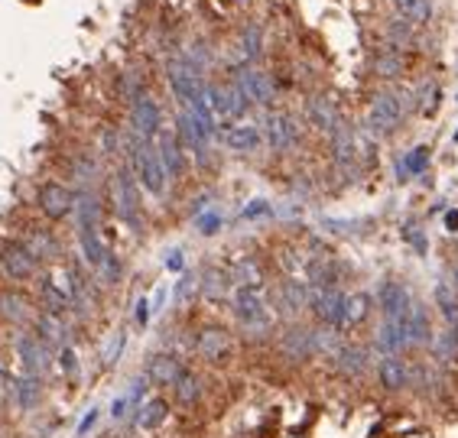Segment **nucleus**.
<instances>
[{
  "label": "nucleus",
  "mask_w": 458,
  "mask_h": 438,
  "mask_svg": "<svg viewBox=\"0 0 458 438\" xmlns=\"http://www.w3.org/2000/svg\"><path fill=\"white\" fill-rule=\"evenodd\" d=\"M134 169H136V182H140L150 195L166 192V169H163L160 156H156V146H153L150 140H140V136H136Z\"/></svg>",
  "instance_id": "obj_1"
},
{
  "label": "nucleus",
  "mask_w": 458,
  "mask_h": 438,
  "mask_svg": "<svg viewBox=\"0 0 458 438\" xmlns=\"http://www.w3.org/2000/svg\"><path fill=\"white\" fill-rule=\"evenodd\" d=\"M234 315H238V321L247 331L270 328V312H267V302H263L260 289H247V286L234 289Z\"/></svg>",
  "instance_id": "obj_2"
},
{
  "label": "nucleus",
  "mask_w": 458,
  "mask_h": 438,
  "mask_svg": "<svg viewBox=\"0 0 458 438\" xmlns=\"http://www.w3.org/2000/svg\"><path fill=\"white\" fill-rule=\"evenodd\" d=\"M114 208H117V218L124 224L140 231V202H136V186L127 169H120L114 176Z\"/></svg>",
  "instance_id": "obj_3"
},
{
  "label": "nucleus",
  "mask_w": 458,
  "mask_h": 438,
  "mask_svg": "<svg viewBox=\"0 0 458 438\" xmlns=\"http://www.w3.org/2000/svg\"><path fill=\"white\" fill-rule=\"evenodd\" d=\"M39 211L52 221L68 218V214L75 211V192L68 186H62V182H46V186L39 188Z\"/></svg>",
  "instance_id": "obj_4"
},
{
  "label": "nucleus",
  "mask_w": 458,
  "mask_h": 438,
  "mask_svg": "<svg viewBox=\"0 0 458 438\" xmlns=\"http://www.w3.org/2000/svg\"><path fill=\"white\" fill-rule=\"evenodd\" d=\"M170 84H172V91H176V98L186 104V108L196 101L198 91H202V78H198L196 65H189V62H182V59L170 62Z\"/></svg>",
  "instance_id": "obj_5"
},
{
  "label": "nucleus",
  "mask_w": 458,
  "mask_h": 438,
  "mask_svg": "<svg viewBox=\"0 0 458 438\" xmlns=\"http://www.w3.org/2000/svg\"><path fill=\"white\" fill-rule=\"evenodd\" d=\"M309 302H312L315 315L331 325V328H341V305H345V292H338L335 286H315L309 292Z\"/></svg>",
  "instance_id": "obj_6"
},
{
  "label": "nucleus",
  "mask_w": 458,
  "mask_h": 438,
  "mask_svg": "<svg viewBox=\"0 0 458 438\" xmlns=\"http://www.w3.org/2000/svg\"><path fill=\"white\" fill-rule=\"evenodd\" d=\"M400 117H403V108H400V98L390 91H381L371 104V127L377 134H390L397 130Z\"/></svg>",
  "instance_id": "obj_7"
},
{
  "label": "nucleus",
  "mask_w": 458,
  "mask_h": 438,
  "mask_svg": "<svg viewBox=\"0 0 458 438\" xmlns=\"http://www.w3.org/2000/svg\"><path fill=\"white\" fill-rule=\"evenodd\" d=\"M212 134H215V130H208V127H205L189 108L179 114V134L176 136H179V143L186 146V150H192V153H198V156H202L205 146H208V140H212Z\"/></svg>",
  "instance_id": "obj_8"
},
{
  "label": "nucleus",
  "mask_w": 458,
  "mask_h": 438,
  "mask_svg": "<svg viewBox=\"0 0 458 438\" xmlns=\"http://www.w3.org/2000/svg\"><path fill=\"white\" fill-rule=\"evenodd\" d=\"M263 134H267V143H270L273 150H289V146L299 140V127L289 114H267Z\"/></svg>",
  "instance_id": "obj_9"
},
{
  "label": "nucleus",
  "mask_w": 458,
  "mask_h": 438,
  "mask_svg": "<svg viewBox=\"0 0 458 438\" xmlns=\"http://www.w3.org/2000/svg\"><path fill=\"white\" fill-rule=\"evenodd\" d=\"M182 373H186V363L176 354H153L146 363V383L153 387H172Z\"/></svg>",
  "instance_id": "obj_10"
},
{
  "label": "nucleus",
  "mask_w": 458,
  "mask_h": 438,
  "mask_svg": "<svg viewBox=\"0 0 458 438\" xmlns=\"http://www.w3.org/2000/svg\"><path fill=\"white\" fill-rule=\"evenodd\" d=\"M196 351L208 363L228 361V354H231V335L224 328H202V331H198V337H196Z\"/></svg>",
  "instance_id": "obj_11"
},
{
  "label": "nucleus",
  "mask_w": 458,
  "mask_h": 438,
  "mask_svg": "<svg viewBox=\"0 0 458 438\" xmlns=\"http://www.w3.org/2000/svg\"><path fill=\"white\" fill-rule=\"evenodd\" d=\"M377 302H381V312L383 318H403V315L409 312V292L403 283H397V279H387L381 289H377Z\"/></svg>",
  "instance_id": "obj_12"
},
{
  "label": "nucleus",
  "mask_w": 458,
  "mask_h": 438,
  "mask_svg": "<svg viewBox=\"0 0 458 438\" xmlns=\"http://www.w3.org/2000/svg\"><path fill=\"white\" fill-rule=\"evenodd\" d=\"M156 156H160L163 169H166V179H179L182 176V169H186V160H182V143H179V136L170 134V130H163L156 134Z\"/></svg>",
  "instance_id": "obj_13"
},
{
  "label": "nucleus",
  "mask_w": 458,
  "mask_h": 438,
  "mask_svg": "<svg viewBox=\"0 0 458 438\" xmlns=\"http://www.w3.org/2000/svg\"><path fill=\"white\" fill-rule=\"evenodd\" d=\"M17 354H20V361H23L26 373L39 377V373L46 371V363H49V344L39 341L36 335H20L17 337Z\"/></svg>",
  "instance_id": "obj_14"
},
{
  "label": "nucleus",
  "mask_w": 458,
  "mask_h": 438,
  "mask_svg": "<svg viewBox=\"0 0 458 438\" xmlns=\"http://www.w3.org/2000/svg\"><path fill=\"white\" fill-rule=\"evenodd\" d=\"M134 130L140 140H153V136L160 134V108L146 94H140L134 101Z\"/></svg>",
  "instance_id": "obj_15"
},
{
  "label": "nucleus",
  "mask_w": 458,
  "mask_h": 438,
  "mask_svg": "<svg viewBox=\"0 0 458 438\" xmlns=\"http://www.w3.org/2000/svg\"><path fill=\"white\" fill-rule=\"evenodd\" d=\"M0 260H4V270H7L13 279H30L36 273L33 253L26 250L23 244H4V250H0Z\"/></svg>",
  "instance_id": "obj_16"
},
{
  "label": "nucleus",
  "mask_w": 458,
  "mask_h": 438,
  "mask_svg": "<svg viewBox=\"0 0 458 438\" xmlns=\"http://www.w3.org/2000/svg\"><path fill=\"white\" fill-rule=\"evenodd\" d=\"M409 367L400 361L397 354H387L381 363H377V380H381V387L387 393H400L403 387H409Z\"/></svg>",
  "instance_id": "obj_17"
},
{
  "label": "nucleus",
  "mask_w": 458,
  "mask_h": 438,
  "mask_svg": "<svg viewBox=\"0 0 458 438\" xmlns=\"http://www.w3.org/2000/svg\"><path fill=\"white\" fill-rule=\"evenodd\" d=\"M238 88L244 91V98L250 104H270L273 101V82L263 72H254V68H244L238 75Z\"/></svg>",
  "instance_id": "obj_18"
},
{
  "label": "nucleus",
  "mask_w": 458,
  "mask_h": 438,
  "mask_svg": "<svg viewBox=\"0 0 458 438\" xmlns=\"http://www.w3.org/2000/svg\"><path fill=\"white\" fill-rule=\"evenodd\" d=\"M407 318V315H403ZM403 318H383L381 331H377V351L383 357L387 354H400L403 347H407V325Z\"/></svg>",
  "instance_id": "obj_19"
},
{
  "label": "nucleus",
  "mask_w": 458,
  "mask_h": 438,
  "mask_svg": "<svg viewBox=\"0 0 458 438\" xmlns=\"http://www.w3.org/2000/svg\"><path fill=\"white\" fill-rule=\"evenodd\" d=\"M403 325H407V344H429V341H433V325H429L426 305H419V302L409 305Z\"/></svg>",
  "instance_id": "obj_20"
},
{
  "label": "nucleus",
  "mask_w": 458,
  "mask_h": 438,
  "mask_svg": "<svg viewBox=\"0 0 458 438\" xmlns=\"http://www.w3.org/2000/svg\"><path fill=\"white\" fill-rule=\"evenodd\" d=\"M260 130L254 124H234L224 130V146L234 153H254L260 146Z\"/></svg>",
  "instance_id": "obj_21"
},
{
  "label": "nucleus",
  "mask_w": 458,
  "mask_h": 438,
  "mask_svg": "<svg viewBox=\"0 0 458 438\" xmlns=\"http://www.w3.org/2000/svg\"><path fill=\"white\" fill-rule=\"evenodd\" d=\"M305 114H309V120H312L315 130H325V134H331V130L341 124L335 104H331L329 98H322V94H319V98H309V108H305Z\"/></svg>",
  "instance_id": "obj_22"
},
{
  "label": "nucleus",
  "mask_w": 458,
  "mask_h": 438,
  "mask_svg": "<svg viewBox=\"0 0 458 438\" xmlns=\"http://www.w3.org/2000/svg\"><path fill=\"white\" fill-rule=\"evenodd\" d=\"M10 393H13V399H17L20 409L30 413V409H36V403H39V377H33V373L13 377L10 380Z\"/></svg>",
  "instance_id": "obj_23"
},
{
  "label": "nucleus",
  "mask_w": 458,
  "mask_h": 438,
  "mask_svg": "<svg viewBox=\"0 0 458 438\" xmlns=\"http://www.w3.org/2000/svg\"><path fill=\"white\" fill-rule=\"evenodd\" d=\"M335 363H338V371L345 377H361L367 371V351L357 344H341L335 351Z\"/></svg>",
  "instance_id": "obj_24"
},
{
  "label": "nucleus",
  "mask_w": 458,
  "mask_h": 438,
  "mask_svg": "<svg viewBox=\"0 0 458 438\" xmlns=\"http://www.w3.org/2000/svg\"><path fill=\"white\" fill-rule=\"evenodd\" d=\"M371 315V295L367 292H351L345 295V305H341V328H355Z\"/></svg>",
  "instance_id": "obj_25"
},
{
  "label": "nucleus",
  "mask_w": 458,
  "mask_h": 438,
  "mask_svg": "<svg viewBox=\"0 0 458 438\" xmlns=\"http://www.w3.org/2000/svg\"><path fill=\"white\" fill-rule=\"evenodd\" d=\"M283 354L293 357V361H305V357H312V331L305 328H289L286 335H283Z\"/></svg>",
  "instance_id": "obj_26"
},
{
  "label": "nucleus",
  "mask_w": 458,
  "mask_h": 438,
  "mask_svg": "<svg viewBox=\"0 0 458 438\" xmlns=\"http://www.w3.org/2000/svg\"><path fill=\"white\" fill-rule=\"evenodd\" d=\"M238 286H247V289H260L263 286V270H260V263L254 260V257H241L234 266H231L228 273Z\"/></svg>",
  "instance_id": "obj_27"
},
{
  "label": "nucleus",
  "mask_w": 458,
  "mask_h": 438,
  "mask_svg": "<svg viewBox=\"0 0 458 438\" xmlns=\"http://www.w3.org/2000/svg\"><path fill=\"white\" fill-rule=\"evenodd\" d=\"M166 416H170V403L160 397H153L146 399L144 406H140V416H136V425L144 432H153V429H160L163 422H166Z\"/></svg>",
  "instance_id": "obj_28"
},
{
  "label": "nucleus",
  "mask_w": 458,
  "mask_h": 438,
  "mask_svg": "<svg viewBox=\"0 0 458 438\" xmlns=\"http://www.w3.org/2000/svg\"><path fill=\"white\" fill-rule=\"evenodd\" d=\"M36 337L46 341V344H65V325H62V315L43 312L36 318Z\"/></svg>",
  "instance_id": "obj_29"
},
{
  "label": "nucleus",
  "mask_w": 458,
  "mask_h": 438,
  "mask_svg": "<svg viewBox=\"0 0 458 438\" xmlns=\"http://www.w3.org/2000/svg\"><path fill=\"white\" fill-rule=\"evenodd\" d=\"M331 150H335V160H338L341 166H348V162L355 160V134H351L345 124H338L331 130Z\"/></svg>",
  "instance_id": "obj_30"
},
{
  "label": "nucleus",
  "mask_w": 458,
  "mask_h": 438,
  "mask_svg": "<svg viewBox=\"0 0 458 438\" xmlns=\"http://www.w3.org/2000/svg\"><path fill=\"white\" fill-rule=\"evenodd\" d=\"M228 286H231V276L224 270H218V266L205 270V276L198 279V289H202L208 299H221V295H228Z\"/></svg>",
  "instance_id": "obj_31"
},
{
  "label": "nucleus",
  "mask_w": 458,
  "mask_h": 438,
  "mask_svg": "<svg viewBox=\"0 0 458 438\" xmlns=\"http://www.w3.org/2000/svg\"><path fill=\"white\" fill-rule=\"evenodd\" d=\"M0 312L7 315L10 321H17V325H23V321H30L33 309L26 305V299H23L20 292H4V295H0Z\"/></svg>",
  "instance_id": "obj_32"
},
{
  "label": "nucleus",
  "mask_w": 458,
  "mask_h": 438,
  "mask_svg": "<svg viewBox=\"0 0 458 438\" xmlns=\"http://www.w3.org/2000/svg\"><path fill=\"white\" fill-rule=\"evenodd\" d=\"M172 389H176V399L182 406H196L198 399H202V380H198L196 373H189V371L172 383Z\"/></svg>",
  "instance_id": "obj_33"
},
{
  "label": "nucleus",
  "mask_w": 458,
  "mask_h": 438,
  "mask_svg": "<svg viewBox=\"0 0 458 438\" xmlns=\"http://www.w3.org/2000/svg\"><path fill=\"white\" fill-rule=\"evenodd\" d=\"M78 231H82V253H85V260L98 270V266L104 263V257H108L101 237H98V228H78Z\"/></svg>",
  "instance_id": "obj_34"
},
{
  "label": "nucleus",
  "mask_w": 458,
  "mask_h": 438,
  "mask_svg": "<svg viewBox=\"0 0 458 438\" xmlns=\"http://www.w3.org/2000/svg\"><path fill=\"white\" fill-rule=\"evenodd\" d=\"M397 13L413 26V23H426L433 17V7H429V0H397Z\"/></svg>",
  "instance_id": "obj_35"
},
{
  "label": "nucleus",
  "mask_w": 458,
  "mask_h": 438,
  "mask_svg": "<svg viewBox=\"0 0 458 438\" xmlns=\"http://www.w3.org/2000/svg\"><path fill=\"white\" fill-rule=\"evenodd\" d=\"M280 302H283L286 312H299V309L309 302V289H305L299 279H289L286 286L280 289Z\"/></svg>",
  "instance_id": "obj_36"
},
{
  "label": "nucleus",
  "mask_w": 458,
  "mask_h": 438,
  "mask_svg": "<svg viewBox=\"0 0 458 438\" xmlns=\"http://www.w3.org/2000/svg\"><path fill=\"white\" fill-rule=\"evenodd\" d=\"M26 250L33 253V260H52V257H56V253H59V247H56V240H52L49 234H43V231H39V234H30L26 237Z\"/></svg>",
  "instance_id": "obj_37"
},
{
  "label": "nucleus",
  "mask_w": 458,
  "mask_h": 438,
  "mask_svg": "<svg viewBox=\"0 0 458 438\" xmlns=\"http://www.w3.org/2000/svg\"><path fill=\"white\" fill-rule=\"evenodd\" d=\"M435 305H439L442 315L455 325V321H458V292H455V286L439 283V286H435Z\"/></svg>",
  "instance_id": "obj_38"
},
{
  "label": "nucleus",
  "mask_w": 458,
  "mask_h": 438,
  "mask_svg": "<svg viewBox=\"0 0 458 438\" xmlns=\"http://www.w3.org/2000/svg\"><path fill=\"white\" fill-rule=\"evenodd\" d=\"M426 166H429V150H426V146H416V150H409L407 156H403V162H400V179L419 176Z\"/></svg>",
  "instance_id": "obj_39"
},
{
  "label": "nucleus",
  "mask_w": 458,
  "mask_h": 438,
  "mask_svg": "<svg viewBox=\"0 0 458 438\" xmlns=\"http://www.w3.org/2000/svg\"><path fill=\"white\" fill-rule=\"evenodd\" d=\"M247 104H250V101L244 98V91L238 88V82H231V84H228V117H231V120L241 117V114L247 110Z\"/></svg>",
  "instance_id": "obj_40"
},
{
  "label": "nucleus",
  "mask_w": 458,
  "mask_h": 438,
  "mask_svg": "<svg viewBox=\"0 0 458 438\" xmlns=\"http://www.w3.org/2000/svg\"><path fill=\"white\" fill-rule=\"evenodd\" d=\"M59 363H62V371H65V373H72V377H75V373H78V361H75V351H72V347H62V351H59Z\"/></svg>",
  "instance_id": "obj_41"
},
{
  "label": "nucleus",
  "mask_w": 458,
  "mask_h": 438,
  "mask_svg": "<svg viewBox=\"0 0 458 438\" xmlns=\"http://www.w3.org/2000/svg\"><path fill=\"white\" fill-rule=\"evenodd\" d=\"M257 49H260V33L250 26V30L244 33V52L247 56H257Z\"/></svg>",
  "instance_id": "obj_42"
},
{
  "label": "nucleus",
  "mask_w": 458,
  "mask_h": 438,
  "mask_svg": "<svg viewBox=\"0 0 458 438\" xmlns=\"http://www.w3.org/2000/svg\"><path fill=\"white\" fill-rule=\"evenodd\" d=\"M218 228H221L218 214H202V218H198V231H202V234H215Z\"/></svg>",
  "instance_id": "obj_43"
},
{
  "label": "nucleus",
  "mask_w": 458,
  "mask_h": 438,
  "mask_svg": "<svg viewBox=\"0 0 458 438\" xmlns=\"http://www.w3.org/2000/svg\"><path fill=\"white\" fill-rule=\"evenodd\" d=\"M192 292H198V283H196L192 276H186V279H182V283L176 286V299H189Z\"/></svg>",
  "instance_id": "obj_44"
},
{
  "label": "nucleus",
  "mask_w": 458,
  "mask_h": 438,
  "mask_svg": "<svg viewBox=\"0 0 458 438\" xmlns=\"http://www.w3.org/2000/svg\"><path fill=\"white\" fill-rule=\"evenodd\" d=\"M267 211H270V205L263 202V198H257V202H250L244 208V218H260V214H267Z\"/></svg>",
  "instance_id": "obj_45"
},
{
  "label": "nucleus",
  "mask_w": 458,
  "mask_h": 438,
  "mask_svg": "<svg viewBox=\"0 0 458 438\" xmlns=\"http://www.w3.org/2000/svg\"><path fill=\"white\" fill-rule=\"evenodd\" d=\"M390 36H393V42H400V39L407 42L409 39V23L407 20H397V23L390 26Z\"/></svg>",
  "instance_id": "obj_46"
},
{
  "label": "nucleus",
  "mask_w": 458,
  "mask_h": 438,
  "mask_svg": "<svg viewBox=\"0 0 458 438\" xmlns=\"http://www.w3.org/2000/svg\"><path fill=\"white\" fill-rule=\"evenodd\" d=\"M127 406H130L127 397H117L110 403V416H114V419H124V416H127Z\"/></svg>",
  "instance_id": "obj_47"
},
{
  "label": "nucleus",
  "mask_w": 458,
  "mask_h": 438,
  "mask_svg": "<svg viewBox=\"0 0 458 438\" xmlns=\"http://www.w3.org/2000/svg\"><path fill=\"white\" fill-rule=\"evenodd\" d=\"M146 321H150V302L140 299V302H136V325H146Z\"/></svg>",
  "instance_id": "obj_48"
},
{
  "label": "nucleus",
  "mask_w": 458,
  "mask_h": 438,
  "mask_svg": "<svg viewBox=\"0 0 458 438\" xmlns=\"http://www.w3.org/2000/svg\"><path fill=\"white\" fill-rule=\"evenodd\" d=\"M94 422H98V413H94V409H91V413H88V416H85V419H82V425H78V435H85V432H88V429H91Z\"/></svg>",
  "instance_id": "obj_49"
},
{
  "label": "nucleus",
  "mask_w": 458,
  "mask_h": 438,
  "mask_svg": "<svg viewBox=\"0 0 458 438\" xmlns=\"http://www.w3.org/2000/svg\"><path fill=\"white\" fill-rule=\"evenodd\" d=\"M377 72H381V75H393V72H397V62H377Z\"/></svg>",
  "instance_id": "obj_50"
},
{
  "label": "nucleus",
  "mask_w": 458,
  "mask_h": 438,
  "mask_svg": "<svg viewBox=\"0 0 458 438\" xmlns=\"http://www.w3.org/2000/svg\"><path fill=\"white\" fill-rule=\"evenodd\" d=\"M166 266H170V270H179V266H182V257H179V253H172L170 260H166Z\"/></svg>",
  "instance_id": "obj_51"
},
{
  "label": "nucleus",
  "mask_w": 458,
  "mask_h": 438,
  "mask_svg": "<svg viewBox=\"0 0 458 438\" xmlns=\"http://www.w3.org/2000/svg\"><path fill=\"white\" fill-rule=\"evenodd\" d=\"M445 224H449V231H455V228H458V211H452L449 218H445Z\"/></svg>",
  "instance_id": "obj_52"
}]
</instances>
